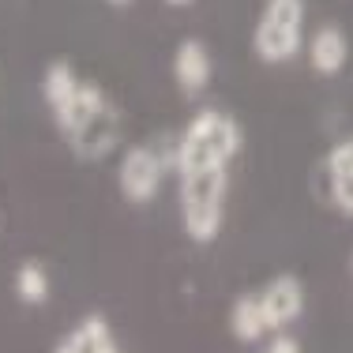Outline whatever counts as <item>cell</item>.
Instances as JSON below:
<instances>
[{"label":"cell","mask_w":353,"mask_h":353,"mask_svg":"<svg viewBox=\"0 0 353 353\" xmlns=\"http://www.w3.org/2000/svg\"><path fill=\"white\" fill-rule=\"evenodd\" d=\"M241 143V124L222 109H199L188 124H184L181 139L173 147V165L176 173L192 170H211V165H230L237 158Z\"/></svg>","instance_id":"cell-1"},{"label":"cell","mask_w":353,"mask_h":353,"mask_svg":"<svg viewBox=\"0 0 353 353\" xmlns=\"http://www.w3.org/2000/svg\"><path fill=\"white\" fill-rule=\"evenodd\" d=\"M225 192H230V165L181 173V222H184L188 241L211 245L222 233Z\"/></svg>","instance_id":"cell-2"},{"label":"cell","mask_w":353,"mask_h":353,"mask_svg":"<svg viewBox=\"0 0 353 353\" xmlns=\"http://www.w3.org/2000/svg\"><path fill=\"white\" fill-rule=\"evenodd\" d=\"M305 41V0H263L252 30V49L263 64H285Z\"/></svg>","instance_id":"cell-3"},{"label":"cell","mask_w":353,"mask_h":353,"mask_svg":"<svg viewBox=\"0 0 353 353\" xmlns=\"http://www.w3.org/2000/svg\"><path fill=\"white\" fill-rule=\"evenodd\" d=\"M41 98H46L57 128L68 136L90 109H98L105 102V90L98 83H83L68 61H53L46 68V75H41Z\"/></svg>","instance_id":"cell-4"},{"label":"cell","mask_w":353,"mask_h":353,"mask_svg":"<svg viewBox=\"0 0 353 353\" xmlns=\"http://www.w3.org/2000/svg\"><path fill=\"white\" fill-rule=\"evenodd\" d=\"M162 173H165L162 154H158L154 147H147V143H136V147L124 150L121 165H117V188H121V196L128 199V203L143 207L158 196Z\"/></svg>","instance_id":"cell-5"},{"label":"cell","mask_w":353,"mask_h":353,"mask_svg":"<svg viewBox=\"0 0 353 353\" xmlns=\"http://www.w3.org/2000/svg\"><path fill=\"white\" fill-rule=\"evenodd\" d=\"M117 139H121V109L109 102V98L98 109H90L68 132L75 158H83V162H102L109 150L117 147Z\"/></svg>","instance_id":"cell-6"},{"label":"cell","mask_w":353,"mask_h":353,"mask_svg":"<svg viewBox=\"0 0 353 353\" xmlns=\"http://www.w3.org/2000/svg\"><path fill=\"white\" fill-rule=\"evenodd\" d=\"M259 305H263L271 334H279L290 323H297V316L305 312V282H301L297 274H274V279L259 290Z\"/></svg>","instance_id":"cell-7"},{"label":"cell","mask_w":353,"mask_h":353,"mask_svg":"<svg viewBox=\"0 0 353 353\" xmlns=\"http://www.w3.org/2000/svg\"><path fill=\"white\" fill-rule=\"evenodd\" d=\"M211 75H214L211 49L199 38H184L181 46L173 49V79H176V90H181L184 98L203 94V90L211 87Z\"/></svg>","instance_id":"cell-8"},{"label":"cell","mask_w":353,"mask_h":353,"mask_svg":"<svg viewBox=\"0 0 353 353\" xmlns=\"http://www.w3.org/2000/svg\"><path fill=\"white\" fill-rule=\"evenodd\" d=\"M350 61V38L342 27L334 23H323V27L312 30L308 38V64L319 72V75H339Z\"/></svg>","instance_id":"cell-9"},{"label":"cell","mask_w":353,"mask_h":353,"mask_svg":"<svg viewBox=\"0 0 353 353\" xmlns=\"http://www.w3.org/2000/svg\"><path fill=\"white\" fill-rule=\"evenodd\" d=\"M53 353H121V350H117L113 327H109L102 316H87L57 342Z\"/></svg>","instance_id":"cell-10"},{"label":"cell","mask_w":353,"mask_h":353,"mask_svg":"<svg viewBox=\"0 0 353 353\" xmlns=\"http://www.w3.org/2000/svg\"><path fill=\"white\" fill-rule=\"evenodd\" d=\"M230 331H233V339L245 342V346H256V342H263L267 334H271L267 316H263V305H259V293H241V297L233 301Z\"/></svg>","instance_id":"cell-11"},{"label":"cell","mask_w":353,"mask_h":353,"mask_svg":"<svg viewBox=\"0 0 353 353\" xmlns=\"http://www.w3.org/2000/svg\"><path fill=\"white\" fill-rule=\"evenodd\" d=\"M49 293H53L49 271L38 263V259H27V263L15 271V297H19L23 305H46Z\"/></svg>","instance_id":"cell-12"},{"label":"cell","mask_w":353,"mask_h":353,"mask_svg":"<svg viewBox=\"0 0 353 353\" xmlns=\"http://www.w3.org/2000/svg\"><path fill=\"white\" fill-rule=\"evenodd\" d=\"M327 196H331L334 211L353 218V173H327Z\"/></svg>","instance_id":"cell-13"},{"label":"cell","mask_w":353,"mask_h":353,"mask_svg":"<svg viewBox=\"0 0 353 353\" xmlns=\"http://www.w3.org/2000/svg\"><path fill=\"white\" fill-rule=\"evenodd\" d=\"M323 170L327 173H353V136H346L342 143H334L323 158Z\"/></svg>","instance_id":"cell-14"},{"label":"cell","mask_w":353,"mask_h":353,"mask_svg":"<svg viewBox=\"0 0 353 353\" xmlns=\"http://www.w3.org/2000/svg\"><path fill=\"white\" fill-rule=\"evenodd\" d=\"M263 353H301V342L293 339V334H285V331H279L271 342L263 346Z\"/></svg>","instance_id":"cell-15"},{"label":"cell","mask_w":353,"mask_h":353,"mask_svg":"<svg viewBox=\"0 0 353 353\" xmlns=\"http://www.w3.org/2000/svg\"><path fill=\"white\" fill-rule=\"evenodd\" d=\"M165 4H170V8H188L192 0H165Z\"/></svg>","instance_id":"cell-16"},{"label":"cell","mask_w":353,"mask_h":353,"mask_svg":"<svg viewBox=\"0 0 353 353\" xmlns=\"http://www.w3.org/2000/svg\"><path fill=\"white\" fill-rule=\"evenodd\" d=\"M109 4H117V8H124V4H132V0H109Z\"/></svg>","instance_id":"cell-17"}]
</instances>
